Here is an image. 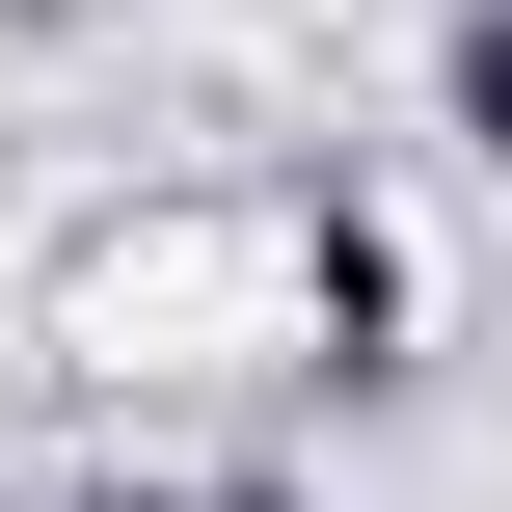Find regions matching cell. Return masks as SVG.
<instances>
[{"mask_svg": "<svg viewBox=\"0 0 512 512\" xmlns=\"http://www.w3.org/2000/svg\"><path fill=\"white\" fill-rule=\"evenodd\" d=\"M432 108H459V162H512V0H459V27H432Z\"/></svg>", "mask_w": 512, "mask_h": 512, "instance_id": "2", "label": "cell"}, {"mask_svg": "<svg viewBox=\"0 0 512 512\" xmlns=\"http://www.w3.org/2000/svg\"><path fill=\"white\" fill-rule=\"evenodd\" d=\"M297 324H324V378H405V324H432V297H405V243H378V216H297Z\"/></svg>", "mask_w": 512, "mask_h": 512, "instance_id": "1", "label": "cell"}, {"mask_svg": "<svg viewBox=\"0 0 512 512\" xmlns=\"http://www.w3.org/2000/svg\"><path fill=\"white\" fill-rule=\"evenodd\" d=\"M108 512H216V486H108Z\"/></svg>", "mask_w": 512, "mask_h": 512, "instance_id": "3", "label": "cell"}]
</instances>
